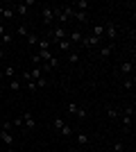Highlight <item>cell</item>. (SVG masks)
Wrapping results in <instances>:
<instances>
[{"mask_svg": "<svg viewBox=\"0 0 136 152\" xmlns=\"http://www.w3.org/2000/svg\"><path fill=\"white\" fill-rule=\"evenodd\" d=\"M41 16H43V25H55V12H52V5H41Z\"/></svg>", "mask_w": 136, "mask_h": 152, "instance_id": "cell-1", "label": "cell"}, {"mask_svg": "<svg viewBox=\"0 0 136 152\" xmlns=\"http://www.w3.org/2000/svg\"><path fill=\"white\" fill-rule=\"evenodd\" d=\"M97 43H102V39H97V37H93V34H89V37L82 39L79 48H93V45H97Z\"/></svg>", "mask_w": 136, "mask_h": 152, "instance_id": "cell-2", "label": "cell"}, {"mask_svg": "<svg viewBox=\"0 0 136 152\" xmlns=\"http://www.w3.org/2000/svg\"><path fill=\"white\" fill-rule=\"evenodd\" d=\"M68 37V32H66V27H55V30H52V43H59V41H61V39H66Z\"/></svg>", "mask_w": 136, "mask_h": 152, "instance_id": "cell-3", "label": "cell"}, {"mask_svg": "<svg viewBox=\"0 0 136 152\" xmlns=\"http://www.w3.org/2000/svg\"><path fill=\"white\" fill-rule=\"evenodd\" d=\"M23 125H25L27 132H32L34 127H36V121H34V116L30 114V111H25V114H23Z\"/></svg>", "mask_w": 136, "mask_h": 152, "instance_id": "cell-4", "label": "cell"}, {"mask_svg": "<svg viewBox=\"0 0 136 152\" xmlns=\"http://www.w3.org/2000/svg\"><path fill=\"white\" fill-rule=\"evenodd\" d=\"M73 9H77V12H86V14H89L91 2H89V0H75V2H73Z\"/></svg>", "mask_w": 136, "mask_h": 152, "instance_id": "cell-5", "label": "cell"}, {"mask_svg": "<svg viewBox=\"0 0 136 152\" xmlns=\"http://www.w3.org/2000/svg\"><path fill=\"white\" fill-rule=\"evenodd\" d=\"M104 34L109 37V41H113V39H116V34H118V27L113 25V23H104Z\"/></svg>", "mask_w": 136, "mask_h": 152, "instance_id": "cell-6", "label": "cell"}, {"mask_svg": "<svg viewBox=\"0 0 136 152\" xmlns=\"http://www.w3.org/2000/svg\"><path fill=\"white\" fill-rule=\"evenodd\" d=\"M82 39H84V34H82V32H77V30L68 34V41H71L73 45H79V43H82Z\"/></svg>", "mask_w": 136, "mask_h": 152, "instance_id": "cell-7", "label": "cell"}, {"mask_svg": "<svg viewBox=\"0 0 136 152\" xmlns=\"http://www.w3.org/2000/svg\"><path fill=\"white\" fill-rule=\"evenodd\" d=\"M113 48H116V43H113V41H111V43H107L104 48H100V59H107L111 52H113Z\"/></svg>", "mask_w": 136, "mask_h": 152, "instance_id": "cell-8", "label": "cell"}, {"mask_svg": "<svg viewBox=\"0 0 136 152\" xmlns=\"http://www.w3.org/2000/svg\"><path fill=\"white\" fill-rule=\"evenodd\" d=\"M0 141H2L7 148H14V136L9 132H2V129H0Z\"/></svg>", "mask_w": 136, "mask_h": 152, "instance_id": "cell-9", "label": "cell"}, {"mask_svg": "<svg viewBox=\"0 0 136 152\" xmlns=\"http://www.w3.org/2000/svg\"><path fill=\"white\" fill-rule=\"evenodd\" d=\"M55 45H59V50H61V52H71V50H73V43L68 41V37L61 39V41H59V43H55Z\"/></svg>", "mask_w": 136, "mask_h": 152, "instance_id": "cell-10", "label": "cell"}, {"mask_svg": "<svg viewBox=\"0 0 136 152\" xmlns=\"http://www.w3.org/2000/svg\"><path fill=\"white\" fill-rule=\"evenodd\" d=\"M75 18V20H79V23H86V20H89V14L86 12H77V9H75V12H73V16H71V20Z\"/></svg>", "mask_w": 136, "mask_h": 152, "instance_id": "cell-11", "label": "cell"}, {"mask_svg": "<svg viewBox=\"0 0 136 152\" xmlns=\"http://www.w3.org/2000/svg\"><path fill=\"white\" fill-rule=\"evenodd\" d=\"M132 70H134V61H123L120 64V73H123V75H129Z\"/></svg>", "mask_w": 136, "mask_h": 152, "instance_id": "cell-12", "label": "cell"}, {"mask_svg": "<svg viewBox=\"0 0 136 152\" xmlns=\"http://www.w3.org/2000/svg\"><path fill=\"white\" fill-rule=\"evenodd\" d=\"M36 57H39L41 61L45 64V61H50V59L55 57V55H52V50H39V55H36Z\"/></svg>", "mask_w": 136, "mask_h": 152, "instance_id": "cell-13", "label": "cell"}, {"mask_svg": "<svg viewBox=\"0 0 136 152\" xmlns=\"http://www.w3.org/2000/svg\"><path fill=\"white\" fill-rule=\"evenodd\" d=\"M107 116H109L111 121H118V118H120V109H116V107H107Z\"/></svg>", "mask_w": 136, "mask_h": 152, "instance_id": "cell-14", "label": "cell"}, {"mask_svg": "<svg viewBox=\"0 0 136 152\" xmlns=\"http://www.w3.org/2000/svg\"><path fill=\"white\" fill-rule=\"evenodd\" d=\"M30 77H32V82H36V80H41V77H43V70H41L39 66H34V68L30 70Z\"/></svg>", "mask_w": 136, "mask_h": 152, "instance_id": "cell-15", "label": "cell"}, {"mask_svg": "<svg viewBox=\"0 0 136 152\" xmlns=\"http://www.w3.org/2000/svg\"><path fill=\"white\" fill-rule=\"evenodd\" d=\"M118 121H123V127H125V129H129L132 123H134V116H125V114H120V118H118Z\"/></svg>", "mask_w": 136, "mask_h": 152, "instance_id": "cell-16", "label": "cell"}, {"mask_svg": "<svg viewBox=\"0 0 136 152\" xmlns=\"http://www.w3.org/2000/svg\"><path fill=\"white\" fill-rule=\"evenodd\" d=\"M36 45H39L41 50H50V48H52L55 43H52L50 39H39V43H36Z\"/></svg>", "mask_w": 136, "mask_h": 152, "instance_id": "cell-17", "label": "cell"}, {"mask_svg": "<svg viewBox=\"0 0 136 152\" xmlns=\"http://www.w3.org/2000/svg\"><path fill=\"white\" fill-rule=\"evenodd\" d=\"M89 134H84V132H77V143L79 145H89Z\"/></svg>", "mask_w": 136, "mask_h": 152, "instance_id": "cell-18", "label": "cell"}, {"mask_svg": "<svg viewBox=\"0 0 136 152\" xmlns=\"http://www.w3.org/2000/svg\"><path fill=\"white\" fill-rule=\"evenodd\" d=\"M66 61H68V64H77V61H79V55H77V50H71V52H68Z\"/></svg>", "mask_w": 136, "mask_h": 152, "instance_id": "cell-19", "label": "cell"}, {"mask_svg": "<svg viewBox=\"0 0 136 152\" xmlns=\"http://www.w3.org/2000/svg\"><path fill=\"white\" fill-rule=\"evenodd\" d=\"M16 14H14V9L12 7H5V12H2V20H12Z\"/></svg>", "mask_w": 136, "mask_h": 152, "instance_id": "cell-20", "label": "cell"}, {"mask_svg": "<svg viewBox=\"0 0 136 152\" xmlns=\"http://www.w3.org/2000/svg\"><path fill=\"white\" fill-rule=\"evenodd\" d=\"M2 75H5V77H9V80H14V75H16V68H14V66H5Z\"/></svg>", "mask_w": 136, "mask_h": 152, "instance_id": "cell-21", "label": "cell"}, {"mask_svg": "<svg viewBox=\"0 0 136 152\" xmlns=\"http://www.w3.org/2000/svg\"><path fill=\"white\" fill-rule=\"evenodd\" d=\"M25 41H27V45H36V43H39V37L30 32V34H27V37H25Z\"/></svg>", "mask_w": 136, "mask_h": 152, "instance_id": "cell-22", "label": "cell"}, {"mask_svg": "<svg viewBox=\"0 0 136 152\" xmlns=\"http://www.w3.org/2000/svg\"><path fill=\"white\" fill-rule=\"evenodd\" d=\"M64 125H66V121H64V118H61V116H59V118H55V121H52V127H55L57 132H59V129H61V127H64Z\"/></svg>", "mask_w": 136, "mask_h": 152, "instance_id": "cell-23", "label": "cell"}, {"mask_svg": "<svg viewBox=\"0 0 136 152\" xmlns=\"http://www.w3.org/2000/svg\"><path fill=\"white\" fill-rule=\"evenodd\" d=\"M93 37L102 39L104 37V25H95V27H93Z\"/></svg>", "mask_w": 136, "mask_h": 152, "instance_id": "cell-24", "label": "cell"}, {"mask_svg": "<svg viewBox=\"0 0 136 152\" xmlns=\"http://www.w3.org/2000/svg\"><path fill=\"white\" fill-rule=\"evenodd\" d=\"M16 34H18V37H23V39H25L27 34H30V30H27L25 25H18V27H16Z\"/></svg>", "mask_w": 136, "mask_h": 152, "instance_id": "cell-25", "label": "cell"}, {"mask_svg": "<svg viewBox=\"0 0 136 152\" xmlns=\"http://www.w3.org/2000/svg\"><path fill=\"white\" fill-rule=\"evenodd\" d=\"M134 77H127V80H125V82H123V86H125V89H127V91H132V89H134Z\"/></svg>", "mask_w": 136, "mask_h": 152, "instance_id": "cell-26", "label": "cell"}, {"mask_svg": "<svg viewBox=\"0 0 136 152\" xmlns=\"http://www.w3.org/2000/svg\"><path fill=\"white\" fill-rule=\"evenodd\" d=\"M59 134H61V136H71V134H73V127L71 125H64L61 129H59Z\"/></svg>", "mask_w": 136, "mask_h": 152, "instance_id": "cell-27", "label": "cell"}, {"mask_svg": "<svg viewBox=\"0 0 136 152\" xmlns=\"http://www.w3.org/2000/svg\"><path fill=\"white\" fill-rule=\"evenodd\" d=\"M9 89H12V91H18L20 89V80H9Z\"/></svg>", "mask_w": 136, "mask_h": 152, "instance_id": "cell-28", "label": "cell"}, {"mask_svg": "<svg viewBox=\"0 0 136 152\" xmlns=\"http://www.w3.org/2000/svg\"><path fill=\"white\" fill-rule=\"evenodd\" d=\"M75 116H77V118H86V116H89V111H86L84 107H77V111H75Z\"/></svg>", "mask_w": 136, "mask_h": 152, "instance_id": "cell-29", "label": "cell"}, {"mask_svg": "<svg viewBox=\"0 0 136 152\" xmlns=\"http://www.w3.org/2000/svg\"><path fill=\"white\" fill-rule=\"evenodd\" d=\"M0 41H2V43H5V45H9V43H14V37H12V34H9V32H7V34H5V37H2V39H0Z\"/></svg>", "mask_w": 136, "mask_h": 152, "instance_id": "cell-30", "label": "cell"}, {"mask_svg": "<svg viewBox=\"0 0 136 152\" xmlns=\"http://www.w3.org/2000/svg\"><path fill=\"white\" fill-rule=\"evenodd\" d=\"M48 80H45V77H41V80H36V89H45V86H48Z\"/></svg>", "mask_w": 136, "mask_h": 152, "instance_id": "cell-31", "label": "cell"}, {"mask_svg": "<svg viewBox=\"0 0 136 152\" xmlns=\"http://www.w3.org/2000/svg\"><path fill=\"white\" fill-rule=\"evenodd\" d=\"M12 121H5V123H2V127H0V129H2V132H12Z\"/></svg>", "mask_w": 136, "mask_h": 152, "instance_id": "cell-32", "label": "cell"}, {"mask_svg": "<svg viewBox=\"0 0 136 152\" xmlns=\"http://www.w3.org/2000/svg\"><path fill=\"white\" fill-rule=\"evenodd\" d=\"M12 125L14 127H23V116H16V118L12 121Z\"/></svg>", "mask_w": 136, "mask_h": 152, "instance_id": "cell-33", "label": "cell"}, {"mask_svg": "<svg viewBox=\"0 0 136 152\" xmlns=\"http://www.w3.org/2000/svg\"><path fill=\"white\" fill-rule=\"evenodd\" d=\"M123 148H125V143H123V141H118L116 145H113V152H123Z\"/></svg>", "mask_w": 136, "mask_h": 152, "instance_id": "cell-34", "label": "cell"}, {"mask_svg": "<svg viewBox=\"0 0 136 152\" xmlns=\"http://www.w3.org/2000/svg\"><path fill=\"white\" fill-rule=\"evenodd\" d=\"M23 80H25V82H32V77H30V70H23Z\"/></svg>", "mask_w": 136, "mask_h": 152, "instance_id": "cell-35", "label": "cell"}, {"mask_svg": "<svg viewBox=\"0 0 136 152\" xmlns=\"http://www.w3.org/2000/svg\"><path fill=\"white\" fill-rule=\"evenodd\" d=\"M5 34H7V27H5V25H2V23H0V39L5 37Z\"/></svg>", "mask_w": 136, "mask_h": 152, "instance_id": "cell-36", "label": "cell"}, {"mask_svg": "<svg viewBox=\"0 0 136 152\" xmlns=\"http://www.w3.org/2000/svg\"><path fill=\"white\" fill-rule=\"evenodd\" d=\"M27 89H30V91H36V82H27Z\"/></svg>", "mask_w": 136, "mask_h": 152, "instance_id": "cell-37", "label": "cell"}, {"mask_svg": "<svg viewBox=\"0 0 136 152\" xmlns=\"http://www.w3.org/2000/svg\"><path fill=\"white\" fill-rule=\"evenodd\" d=\"M2 12H5V7L0 5V23H2Z\"/></svg>", "mask_w": 136, "mask_h": 152, "instance_id": "cell-38", "label": "cell"}, {"mask_svg": "<svg viewBox=\"0 0 136 152\" xmlns=\"http://www.w3.org/2000/svg\"><path fill=\"white\" fill-rule=\"evenodd\" d=\"M2 59H5V50H2V48H0V61H2Z\"/></svg>", "mask_w": 136, "mask_h": 152, "instance_id": "cell-39", "label": "cell"}, {"mask_svg": "<svg viewBox=\"0 0 136 152\" xmlns=\"http://www.w3.org/2000/svg\"><path fill=\"white\" fill-rule=\"evenodd\" d=\"M5 152H16V148H7V150Z\"/></svg>", "mask_w": 136, "mask_h": 152, "instance_id": "cell-40", "label": "cell"}, {"mask_svg": "<svg viewBox=\"0 0 136 152\" xmlns=\"http://www.w3.org/2000/svg\"><path fill=\"white\" fill-rule=\"evenodd\" d=\"M2 77H5V75H2V70H0V80H2Z\"/></svg>", "mask_w": 136, "mask_h": 152, "instance_id": "cell-41", "label": "cell"}]
</instances>
